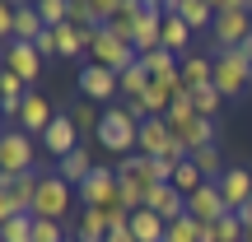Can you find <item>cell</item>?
I'll return each instance as SVG.
<instances>
[{
  "label": "cell",
  "mask_w": 252,
  "mask_h": 242,
  "mask_svg": "<svg viewBox=\"0 0 252 242\" xmlns=\"http://www.w3.org/2000/svg\"><path fill=\"white\" fill-rule=\"evenodd\" d=\"M191 103H196V112H201V117H210V121H215V112L224 108L229 98L215 89V84H206V89H191Z\"/></svg>",
  "instance_id": "83f0119b"
},
{
  "label": "cell",
  "mask_w": 252,
  "mask_h": 242,
  "mask_svg": "<svg viewBox=\"0 0 252 242\" xmlns=\"http://www.w3.org/2000/svg\"><path fill=\"white\" fill-rule=\"evenodd\" d=\"M215 14H224V9H252V0H206Z\"/></svg>",
  "instance_id": "836d02e7"
},
{
  "label": "cell",
  "mask_w": 252,
  "mask_h": 242,
  "mask_svg": "<svg viewBox=\"0 0 252 242\" xmlns=\"http://www.w3.org/2000/svg\"><path fill=\"white\" fill-rule=\"evenodd\" d=\"M140 65L150 80H159V75H178L182 70V56H173V52H163V47H154V52H140Z\"/></svg>",
  "instance_id": "ffe728a7"
},
{
  "label": "cell",
  "mask_w": 252,
  "mask_h": 242,
  "mask_svg": "<svg viewBox=\"0 0 252 242\" xmlns=\"http://www.w3.org/2000/svg\"><path fill=\"white\" fill-rule=\"evenodd\" d=\"M94 168H98V163H94V159H89V149L80 144L75 154H65V159L56 163V177H65L70 187H84V182L94 177Z\"/></svg>",
  "instance_id": "e0dca14e"
},
{
  "label": "cell",
  "mask_w": 252,
  "mask_h": 242,
  "mask_svg": "<svg viewBox=\"0 0 252 242\" xmlns=\"http://www.w3.org/2000/svg\"><path fill=\"white\" fill-rule=\"evenodd\" d=\"M173 187H178L182 196H196V191L206 187V177H201V168H196L191 159H182V163H178V172H173Z\"/></svg>",
  "instance_id": "cb8c5ba5"
},
{
  "label": "cell",
  "mask_w": 252,
  "mask_h": 242,
  "mask_svg": "<svg viewBox=\"0 0 252 242\" xmlns=\"http://www.w3.org/2000/svg\"><path fill=\"white\" fill-rule=\"evenodd\" d=\"M187 215L196 219L201 228H215L220 219L229 215V205H224V196H220V187H215V182H206L196 196H187Z\"/></svg>",
  "instance_id": "8fae6325"
},
{
  "label": "cell",
  "mask_w": 252,
  "mask_h": 242,
  "mask_svg": "<svg viewBox=\"0 0 252 242\" xmlns=\"http://www.w3.org/2000/svg\"><path fill=\"white\" fill-rule=\"evenodd\" d=\"M191 163H196V168H201V177H206V182H220V177H224V159H220V149H215V144H210V149H196V154H191Z\"/></svg>",
  "instance_id": "d4e9b609"
},
{
  "label": "cell",
  "mask_w": 252,
  "mask_h": 242,
  "mask_svg": "<svg viewBox=\"0 0 252 242\" xmlns=\"http://www.w3.org/2000/svg\"><path fill=\"white\" fill-rule=\"evenodd\" d=\"M70 205H75V187L65 177H42V187H37V200H33V215L37 219H61V215H70Z\"/></svg>",
  "instance_id": "5b68a950"
},
{
  "label": "cell",
  "mask_w": 252,
  "mask_h": 242,
  "mask_svg": "<svg viewBox=\"0 0 252 242\" xmlns=\"http://www.w3.org/2000/svg\"><path fill=\"white\" fill-rule=\"evenodd\" d=\"M80 93L84 103H108V108H117L122 98V75H112L108 65H80Z\"/></svg>",
  "instance_id": "277c9868"
},
{
  "label": "cell",
  "mask_w": 252,
  "mask_h": 242,
  "mask_svg": "<svg viewBox=\"0 0 252 242\" xmlns=\"http://www.w3.org/2000/svg\"><path fill=\"white\" fill-rule=\"evenodd\" d=\"M140 14H145V5H140V0H122V9H117V14H112L103 28H108L112 37H122V42H131V47H135V28H140Z\"/></svg>",
  "instance_id": "2e32d148"
},
{
  "label": "cell",
  "mask_w": 252,
  "mask_h": 242,
  "mask_svg": "<svg viewBox=\"0 0 252 242\" xmlns=\"http://www.w3.org/2000/svg\"><path fill=\"white\" fill-rule=\"evenodd\" d=\"M70 121L80 126V131H94V135H98V121H103V112L94 108V103H75V112H70Z\"/></svg>",
  "instance_id": "4dcf8cb0"
},
{
  "label": "cell",
  "mask_w": 252,
  "mask_h": 242,
  "mask_svg": "<svg viewBox=\"0 0 252 242\" xmlns=\"http://www.w3.org/2000/svg\"><path fill=\"white\" fill-rule=\"evenodd\" d=\"M0 172L5 177L33 172V135L28 131H5V140H0Z\"/></svg>",
  "instance_id": "ba28073f"
},
{
  "label": "cell",
  "mask_w": 252,
  "mask_h": 242,
  "mask_svg": "<svg viewBox=\"0 0 252 242\" xmlns=\"http://www.w3.org/2000/svg\"><path fill=\"white\" fill-rule=\"evenodd\" d=\"M37 187H42V172H19V177H5L0 172V219H19V215H33V200Z\"/></svg>",
  "instance_id": "7a4b0ae2"
},
{
  "label": "cell",
  "mask_w": 252,
  "mask_h": 242,
  "mask_svg": "<svg viewBox=\"0 0 252 242\" xmlns=\"http://www.w3.org/2000/svg\"><path fill=\"white\" fill-rule=\"evenodd\" d=\"M117 196H122L117 168H94V177L80 187V205H89V210H112V205H117Z\"/></svg>",
  "instance_id": "8992f818"
},
{
  "label": "cell",
  "mask_w": 252,
  "mask_h": 242,
  "mask_svg": "<svg viewBox=\"0 0 252 242\" xmlns=\"http://www.w3.org/2000/svg\"><path fill=\"white\" fill-rule=\"evenodd\" d=\"M145 210H154V215L163 219V224H178L182 215H187V196H182L173 182H163V187L150 191V200H145Z\"/></svg>",
  "instance_id": "4fadbf2b"
},
{
  "label": "cell",
  "mask_w": 252,
  "mask_h": 242,
  "mask_svg": "<svg viewBox=\"0 0 252 242\" xmlns=\"http://www.w3.org/2000/svg\"><path fill=\"white\" fill-rule=\"evenodd\" d=\"M248 242H252V238H248Z\"/></svg>",
  "instance_id": "74e56055"
},
{
  "label": "cell",
  "mask_w": 252,
  "mask_h": 242,
  "mask_svg": "<svg viewBox=\"0 0 252 242\" xmlns=\"http://www.w3.org/2000/svg\"><path fill=\"white\" fill-rule=\"evenodd\" d=\"M56 121V112H52V103L42 98L37 89H28V98H24V108H19V131H28V135H42L47 126Z\"/></svg>",
  "instance_id": "5bb4252c"
},
{
  "label": "cell",
  "mask_w": 252,
  "mask_h": 242,
  "mask_svg": "<svg viewBox=\"0 0 252 242\" xmlns=\"http://www.w3.org/2000/svg\"><path fill=\"white\" fill-rule=\"evenodd\" d=\"M42 56H37V47L33 42H5V70H14L19 80L28 84V89H33L37 80H42Z\"/></svg>",
  "instance_id": "30bf717a"
},
{
  "label": "cell",
  "mask_w": 252,
  "mask_h": 242,
  "mask_svg": "<svg viewBox=\"0 0 252 242\" xmlns=\"http://www.w3.org/2000/svg\"><path fill=\"white\" fill-rule=\"evenodd\" d=\"M28 5H42V0H28Z\"/></svg>",
  "instance_id": "8d00e7d4"
},
{
  "label": "cell",
  "mask_w": 252,
  "mask_h": 242,
  "mask_svg": "<svg viewBox=\"0 0 252 242\" xmlns=\"http://www.w3.org/2000/svg\"><path fill=\"white\" fill-rule=\"evenodd\" d=\"M210 242H248V228L238 215H224L215 228H210Z\"/></svg>",
  "instance_id": "f546056e"
},
{
  "label": "cell",
  "mask_w": 252,
  "mask_h": 242,
  "mask_svg": "<svg viewBox=\"0 0 252 242\" xmlns=\"http://www.w3.org/2000/svg\"><path fill=\"white\" fill-rule=\"evenodd\" d=\"M145 93H150V75H145L140 65H131V70L122 75V103H140Z\"/></svg>",
  "instance_id": "484cf974"
},
{
  "label": "cell",
  "mask_w": 252,
  "mask_h": 242,
  "mask_svg": "<svg viewBox=\"0 0 252 242\" xmlns=\"http://www.w3.org/2000/svg\"><path fill=\"white\" fill-rule=\"evenodd\" d=\"M94 140H98L103 149H112L117 159H131V154H140V117H135L126 103L103 108V121H98V135H94Z\"/></svg>",
  "instance_id": "6da1fadb"
},
{
  "label": "cell",
  "mask_w": 252,
  "mask_h": 242,
  "mask_svg": "<svg viewBox=\"0 0 252 242\" xmlns=\"http://www.w3.org/2000/svg\"><path fill=\"white\" fill-rule=\"evenodd\" d=\"M42 149H47V154H56V163H61L65 154L80 149V126H75L70 117H56V121L42 131Z\"/></svg>",
  "instance_id": "7c38bea8"
},
{
  "label": "cell",
  "mask_w": 252,
  "mask_h": 242,
  "mask_svg": "<svg viewBox=\"0 0 252 242\" xmlns=\"http://www.w3.org/2000/svg\"><path fill=\"white\" fill-rule=\"evenodd\" d=\"M131 233H135V242H163L168 238V224H163L154 210H135L131 215Z\"/></svg>",
  "instance_id": "44dd1931"
},
{
  "label": "cell",
  "mask_w": 252,
  "mask_h": 242,
  "mask_svg": "<svg viewBox=\"0 0 252 242\" xmlns=\"http://www.w3.org/2000/svg\"><path fill=\"white\" fill-rule=\"evenodd\" d=\"M168 14H182L191 24V33H196V28H210L215 24V9L206 5V0H178V9H168Z\"/></svg>",
  "instance_id": "603a6c76"
},
{
  "label": "cell",
  "mask_w": 252,
  "mask_h": 242,
  "mask_svg": "<svg viewBox=\"0 0 252 242\" xmlns=\"http://www.w3.org/2000/svg\"><path fill=\"white\" fill-rule=\"evenodd\" d=\"M0 242H33V215L0 219Z\"/></svg>",
  "instance_id": "f1b7e54d"
},
{
  "label": "cell",
  "mask_w": 252,
  "mask_h": 242,
  "mask_svg": "<svg viewBox=\"0 0 252 242\" xmlns=\"http://www.w3.org/2000/svg\"><path fill=\"white\" fill-rule=\"evenodd\" d=\"M108 233H112L108 210H89V205H80V228H75V238H80V242H108Z\"/></svg>",
  "instance_id": "ac0fdd59"
},
{
  "label": "cell",
  "mask_w": 252,
  "mask_h": 242,
  "mask_svg": "<svg viewBox=\"0 0 252 242\" xmlns=\"http://www.w3.org/2000/svg\"><path fill=\"white\" fill-rule=\"evenodd\" d=\"M215 187H220V196H224L229 215H238V210L252 200V172H248V168H229L224 177L215 182Z\"/></svg>",
  "instance_id": "9a60e30c"
},
{
  "label": "cell",
  "mask_w": 252,
  "mask_h": 242,
  "mask_svg": "<svg viewBox=\"0 0 252 242\" xmlns=\"http://www.w3.org/2000/svg\"><path fill=\"white\" fill-rule=\"evenodd\" d=\"M210 33H215L220 52H234V47L252 42V9H224V14H215Z\"/></svg>",
  "instance_id": "52a82bcc"
},
{
  "label": "cell",
  "mask_w": 252,
  "mask_h": 242,
  "mask_svg": "<svg viewBox=\"0 0 252 242\" xmlns=\"http://www.w3.org/2000/svg\"><path fill=\"white\" fill-rule=\"evenodd\" d=\"M182 144H187L191 154H196V149H210V144H215V121H210V117H196V121H191V131L182 135Z\"/></svg>",
  "instance_id": "4316f807"
},
{
  "label": "cell",
  "mask_w": 252,
  "mask_h": 242,
  "mask_svg": "<svg viewBox=\"0 0 252 242\" xmlns=\"http://www.w3.org/2000/svg\"><path fill=\"white\" fill-rule=\"evenodd\" d=\"M33 242H65V233H61L56 219H37L33 215Z\"/></svg>",
  "instance_id": "1f68e13d"
},
{
  "label": "cell",
  "mask_w": 252,
  "mask_h": 242,
  "mask_svg": "<svg viewBox=\"0 0 252 242\" xmlns=\"http://www.w3.org/2000/svg\"><path fill=\"white\" fill-rule=\"evenodd\" d=\"M89 61L94 65H108L112 75H126L135 61H140V52H135L131 42H122V37H112L108 28H98V37H94V47H89Z\"/></svg>",
  "instance_id": "3957f363"
},
{
  "label": "cell",
  "mask_w": 252,
  "mask_h": 242,
  "mask_svg": "<svg viewBox=\"0 0 252 242\" xmlns=\"http://www.w3.org/2000/svg\"><path fill=\"white\" fill-rule=\"evenodd\" d=\"M117 177L126 191H135L140 200H150V191L159 187V177H154V159H145V154H131V159L117 163Z\"/></svg>",
  "instance_id": "9c48e42d"
},
{
  "label": "cell",
  "mask_w": 252,
  "mask_h": 242,
  "mask_svg": "<svg viewBox=\"0 0 252 242\" xmlns=\"http://www.w3.org/2000/svg\"><path fill=\"white\" fill-rule=\"evenodd\" d=\"M89 9H94V19H98V28H103V24L122 9V0H89Z\"/></svg>",
  "instance_id": "d6a6232c"
},
{
  "label": "cell",
  "mask_w": 252,
  "mask_h": 242,
  "mask_svg": "<svg viewBox=\"0 0 252 242\" xmlns=\"http://www.w3.org/2000/svg\"><path fill=\"white\" fill-rule=\"evenodd\" d=\"M108 242H135L131 224H117V228H112V233H108Z\"/></svg>",
  "instance_id": "e575fe53"
},
{
  "label": "cell",
  "mask_w": 252,
  "mask_h": 242,
  "mask_svg": "<svg viewBox=\"0 0 252 242\" xmlns=\"http://www.w3.org/2000/svg\"><path fill=\"white\" fill-rule=\"evenodd\" d=\"M187 42H191V24L182 14H163V52L182 56V52H187Z\"/></svg>",
  "instance_id": "7402d4cb"
},
{
  "label": "cell",
  "mask_w": 252,
  "mask_h": 242,
  "mask_svg": "<svg viewBox=\"0 0 252 242\" xmlns=\"http://www.w3.org/2000/svg\"><path fill=\"white\" fill-rule=\"evenodd\" d=\"M182 89H206V84H215V61H206V56H182Z\"/></svg>",
  "instance_id": "d6986e66"
},
{
  "label": "cell",
  "mask_w": 252,
  "mask_h": 242,
  "mask_svg": "<svg viewBox=\"0 0 252 242\" xmlns=\"http://www.w3.org/2000/svg\"><path fill=\"white\" fill-rule=\"evenodd\" d=\"M238 219H243V228H248V238H252V200H248L243 210H238Z\"/></svg>",
  "instance_id": "d590c367"
}]
</instances>
